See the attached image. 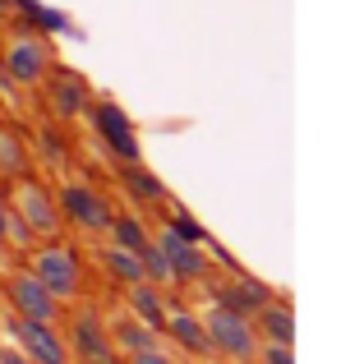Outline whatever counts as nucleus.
I'll use <instances>...</instances> for the list:
<instances>
[{"label":"nucleus","mask_w":341,"mask_h":364,"mask_svg":"<svg viewBox=\"0 0 341 364\" xmlns=\"http://www.w3.org/2000/svg\"><path fill=\"white\" fill-rule=\"evenodd\" d=\"M203 332H207V346L212 355L231 360V364H254L259 360V332H254L249 314H235V309H207L203 314Z\"/></svg>","instance_id":"1"},{"label":"nucleus","mask_w":341,"mask_h":364,"mask_svg":"<svg viewBox=\"0 0 341 364\" xmlns=\"http://www.w3.org/2000/svg\"><path fill=\"white\" fill-rule=\"evenodd\" d=\"M28 272H33L37 282H42L60 304H65V300H79V291H83L79 258H74V249H70V245H60V240L33 249V254H28Z\"/></svg>","instance_id":"2"},{"label":"nucleus","mask_w":341,"mask_h":364,"mask_svg":"<svg viewBox=\"0 0 341 364\" xmlns=\"http://www.w3.org/2000/svg\"><path fill=\"white\" fill-rule=\"evenodd\" d=\"M5 300H9V309H14L18 318H33V323H55L60 318V300H55L28 267H18V272L5 277Z\"/></svg>","instance_id":"3"},{"label":"nucleus","mask_w":341,"mask_h":364,"mask_svg":"<svg viewBox=\"0 0 341 364\" xmlns=\"http://www.w3.org/2000/svg\"><path fill=\"white\" fill-rule=\"evenodd\" d=\"M0 65H5V79L33 88V83H42L46 70H51V46H46L42 37H33V33H18V37H9V42H5Z\"/></svg>","instance_id":"4"},{"label":"nucleus","mask_w":341,"mask_h":364,"mask_svg":"<svg viewBox=\"0 0 341 364\" xmlns=\"http://www.w3.org/2000/svg\"><path fill=\"white\" fill-rule=\"evenodd\" d=\"M0 332H9V337L18 341V350H23L33 364H70V350H65V337L51 328V323H33V318H5V328Z\"/></svg>","instance_id":"5"},{"label":"nucleus","mask_w":341,"mask_h":364,"mask_svg":"<svg viewBox=\"0 0 341 364\" xmlns=\"http://www.w3.org/2000/svg\"><path fill=\"white\" fill-rule=\"evenodd\" d=\"M55 213H60L70 226H79V231H107L111 217H116L107 208V198H102L92 185H65L60 194H55Z\"/></svg>","instance_id":"6"},{"label":"nucleus","mask_w":341,"mask_h":364,"mask_svg":"<svg viewBox=\"0 0 341 364\" xmlns=\"http://www.w3.org/2000/svg\"><path fill=\"white\" fill-rule=\"evenodd\" d=\"M92 129L116 161H139V134L134 120L120 111V102H92Z\"/></svg>","instance_id":"7"},{"label":"nucleus","mask_w":341,"mask_h":364,"mask_svg":"<svg viewBox=\"0 0 341 364\" xmlns=\"http://www.w3.org/2000/svg\"><path fill=\"white\" fill-rule=\"evenodd\" d=\"M65 350H70V360H79V364H111V332H107V323L97 318L92 309H79L70 318V341H65Z\"/></svg>","instance_id":"8"},{"label":"nucleus","mask_w":341,"mask_h":364,"mask_svg":"<svg viewBox=\"0 0 341 364\" xmlns=\"http://www.w3.org/2000/svg\"><path fill=\"white\" fill-rule=\"evenodd\" d=\"M9 208L18 213V222H23L33 235H55V226H60L55 198L46 194L37 180H28V176H18V185H14V203H9Z\"/></svg>","instance_id":"9"},{"label":"nucleus","mask_w":341,"mask_h":364,"mask_svg":"<svg viewBox=\"0 0 341 364\" xmlns=\"http://www.w3.org/2000/svg\"><path fill=\"white\" fill-rule=\"evenodd\" d=\"M157 249H162V258H166V267H170V282L175 286H185V282H198V277L207 272V254H203V245H189V240H180L170 226H162L157 231Z\"/></svg>","instance_id":"10"},{"label":"nucleus","mask_w":341,"mask_h":364,"mask_svg":"<svg viewBox=\"0 0 341 364\" xmlns=\"http://www.w3.org/2000/svg\"><path fill=\"white\" fill-rule=\"evenodd\" d=\"M254 323H259L263 341H272V346H296V314H291L286 300H268L254 314Z\"/></svg>","instance_id":"11"},{"label":"nucleus","mask_w":341,"mask_h":364,"mask_svg":"<svg viewBox=\"0 0 341 364\" xmlns=\"http://www.w3.org/2000/svg\"><path fill=\"white\" fill-rule=\"evenodd\" d=\"M268 300H272V291H268L263 282H254V277L226 282L222 291H217V304H222V309H235V314H259Z\"/></svg>","instance_id":"12"},{"label":"nucleus","mask_w":341,"mask_h":364,"mask_svg":"<svg viewBox=\"0 0 341 364\" xmlns=\"http://www.w3.org/2000/svg\"><path fill=\"white\" fill-rule=\"evenodd\" d=\"M125 300H129V314H134L144 328L166 332V300H162V291H157L153 282H134Z\"/></svg>","instance_id":"13"},{"label":"nucleus","mask_w":341,"mask_h":364,"mask_svg":"<svg viewBox=\"0 0 341 364\" xmlns=\"http://www.w3.org/2000/svg\"><path fill=\"white\" fill-rule=\"evenodd\" d=\"M166 332H170V341H175L180 350H189V355H212L207 332H203V318H198V314H185V309L166 314Z\"/></svg>","instance_id":"14"},{"label":"nucleus","mask_w":341,"mask_h":364,"mask_svg":"<svg viewBox=\"0 0 341 364\" xmlns=\"http://www.w3.org/2000/svg\"><path fill=\"white\" fill-rule=\"evenodd\" d=\"M46 92H51V111H55L60 120L83 116V111L92 107V102H88V83L74 79V74H60V79H51V88H46Z\"/></svg>","instance_id":"15"},{"label":"nucleus","mask_w":341,"mask_h":364,"mask_svg":"<svg viewBox=\"0 0 341 364\" xmlns=\"http://www.w3.org/2000/svg\"><path fill=\"white\" fill-rule=\"evenodd\" d=\"M120 185H125L139 203H166V185L157 176H148L139 161H120Z\"/></svg>","instance_id":"16"},{"label":"nucleus","mask_w":341,"mask_h":364,"mask_svg":"<svg viewBox=\"0 0 341 364\" xmlns=\"http://www.w3.org/2000/svg\"><path fill=\"white\" fill-rule=\"evenodd\" d=\"M107 332H111V346L129 350V355H134V350H148V346H157V337H162V332L144 328V323H139L134 314H129V318H116Z\"/></svg>","instance_id":"17"},{"label":"nucleus","mask_w":341,"mask_h":364,"mask_svg":"<svg viewBox=\"0 0 341 364\" xmlns=\"http://www.w3.org/2000/svg\"><path fill=\"white\" fill-rule=\"evenodd\" d=\"M102 263H107V272L116 277V282H125V286L144 282V267H139V254H134V249L107 245V249H102Z\"/></svg>","instance_id":"18"},{"label":"nucleus","mask_w":341,"mask_h":364,"mask_svg":"<svg viewBox=\"0 0 341 364\" xmlns=\"http://www.w3.org/2000/svg\"><path fill=\"white\" fill-rule=\"evenodd\" d=\"M107 231H111V245L134 249V254H139V249H144L148 240H153V235L144 231V222H139V217H111V226H107Z\"/></svg>","instance_id":"19"},{"label":"nucleus","mask_w":341,"mask_h":364,"mask_svg":"<svg viewBox=\"0 0 341 364\" xmlns=\"http://www.w3.org/2000/svg\"><path fill=\"white\" fill-rule=\"evenodd\" d=\"M139 267H144V282H153V286H175V282H170V267H166L162 249H157L153 240L139 249Z\"/></svg>","instance_id":"20"},{"label":"nucleus","mask_w":341,"mask_h":364,"mask_svg":"<svg viewBox=\"0 0 341 364\" xmlns=\"http://www.w3.org/2000/svg\"><path fill=\"white\" fill-rule=\"evenodd\" d=\"M0 171H9V176H28V157H23V143H18L14 129H0Z\"/></svg>","instance_id":"21"},{"label":"nucleus","mask_w":341,"mask_h":364,"mask_svg":"<svg viewBox=\"0 0 341 364\" xmlns=\"http://www.w3.org/2000/svg\"><path fill=\"white\" fill-rule=\"evenodd\" d=\"M166 226H170V231L180 235V240H189V245H207V231H203V226L194 222V217H185V213H175V217H170Z\"/></svg>","instance_id":"22"},{"label":"nucleus","mask_w":341,"mask_h":364,"mask_svg":"<svg viewBox=\"0 0 341 364\" xmlns=\"http://www.w3.org/2000/svg\"><path fill=\"white\" fill-rule=\"evenodd\" d=\"M263 364H296V355H291V346H272V341H263L259 346Z\"/></svg>","instance_id":"23"},{"label":"nucleus","mask_w":341,"mask_h":364,"mask_svg":"<svg viewBox=\"0 0 341 364\" xmlns=\"http://www.w3.org/2000/svg\"><path fill=\"white\" fill-rule=\"evenodd\" d=\"M125 364H175V360H170L162 346H148V350H134V355H129Z\"/></svg>","instance_id":"24"},{"label":"nucleus","mask_w":341,"mask_h":364,"mask_svg":"<svg viewBox=\"0 0 341 364\" xmlns=\"http://www.w3.org/2000/svg\"><path fill=\"white\" fill-rule=\"evenodd\" d=\"M0 245H9V198L0 194Z\"/></svg>","instance_id":"25"},{"label":"nucleus","mask_w":341,"mask_h":364,"mask_svg":"<svg viewBox=\"0 0 341 364\" xmlns=\"http://www.w3.org/2000/svg\"><path fill=\"white\" fill-rule=\"evenodd\" d=\"M0 364H33L23 350H0Z\"/></svg>","instance_id":"26"},{"label":"nucleus","mask_w":341,"mask_h":364,"mask_svg":"<svg viewBox=\"0 0 341 364\" xmlns=\"http://www.w3.org/2000/svg\"><path fill=\"white\" fill-rule=\"evenodd\" d=\"M0 350H5V332H0Z\"/></svg>","instance_id":"27"},{"label":"nucleus","mask_w":341,"mask_h":364,"mask_svg":"<svg viewBox=\"0 0 341 364\" xmlns=\"http://www.w3.org/2000/svg\"><path fill=\"white\" fill-rule=\"evenodd\" d=\"M0 9H9V5H5V0H0Z\"/></svg>","instance_id":"28"}]
</instances>
